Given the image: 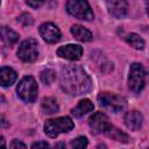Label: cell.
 <instances>
[{
    "instance_id": "cell-1",
    "label": "cell",
    "mask_w": 149,
    "mask_h": 149,
    "mask_svg": "<svg viewBox=\"0 0 149 149\" xmlns=\"http://www.w3.org/2000/svg\"><path fill=\"white\" fill-rule=\"evenodd\" d=\"M59 85L65 93L80 95L91 91L92 80L81 66L65 65L59 74Z\"/></svg>"
},
{
    "instance_id": "cell-2",
    "label": "cell",
    "mask_w": 149,
    "mask_h": 149,
    "mask_svg": "<svg viewBox=\"0 0 149 149\" xmlns=\"http://www.w3.org/2000/svg\"><path fill=\"white\" fill-rule=\"evenodd\" d=\"M73 128H74V123L69 116L49 119L44 123V133L49 137H57L61 133H69Z\"/></svg>"
},
{
    "instance_id": "cell-3",
    "label": "cell",
    "mask_w": 149,
    "mask_h": 149,
    "mask_svg": "<svg viewBox=\"0 0 149 149\" xmlns=\"http://www.w3.org/2000/svg\"><path fill=\"white\" fill-rule=\"evenodd\" d=\"M37 83L31 76L23 77L16 87L19 98L26 102H34L37 98Z\"/></svg>"
},
{
    "instance_id": "cell-4",
    "label": "cell",
    "mask_w": 149,
    "mask_h": 149,
    "mask_svg": "<svg viewBox=\"0 0 149 149\" xmlns=\"http://www.w3.org/2000/svg\"><path fill=\"white\" fill-rule=\"evenodd\" d=\"M66 10L69 14L79 20L91 21L94 19L93 10L87 0H68Z\"/></svg>"
},
{
    "instance_id": "cell-5",
    "label": "cell",
    "mask_w": 149,
    "mask_h": 149,
    "mask_svg": "<svg viewBox=\"0 0 149 149\" xmlns=\"http://www.w3.org/2000/svg\"><path fill=\"white\" fill-rule=\"evenodd\" d=\"M98 101L100 106L113 113L122 112L127 107V100L123 97L111 92H101L98 95Z\"/></svg>"
},
{
    "instance_id": "cell-6",
    "label": "cell",
    "mask_w": 149,
    "mask_h": 149,
    "mask_svg": "<svg viewBox=\"0 0 149 149\" xmlns=\"http://www.w3.org/2000/svg\"><path fill=\"white\" fill-rule=\"evenodd\" d=\"M146 85V70L142 64L133 63L129 68L128 87L134 93H140Z\"/></svg>"
},
{
    "instance_id": "cell-7",
    "label": "cell",
    "mask_w": 149,
    "mask_h": 149,
    "mask_svg": "<svg viewBox=\"0 0 149 149\" xmlns=\"http://www.w3.org/2000/svg\"><path fill=\"white\" fill-rule=\"evenodd\" d=\"M17 56L21 61L26 63H33L38 57V43L34 38L24 40L19 49H17Z\"/></svg>"
},
{
    "instance_id": "cell-8",
    "label": "cell",
    "mask_w": 149,
    "mask_h": 149,
    "mask_svg": "<svg viewBox=\"0 0 149 149\" xmlns=\"http://www.w3.org/2000/svg\"><path fill=\"white\" fill-rule=\"evenodd\" d=\"M88 126H90L91 132L93 134H101V133H105L108 129L111 123H109V120H108V118L105 113L95 112L94 114H92L90 116Z\"/></svg>"
},
{
    "instance_id": "cell-9",
    "label": "cell",
    "mask_w": 149,
    "mask_h": 149,
    "mask_svg": "<svg viewBox=\"0 0 149 149\" xmlns=\"http://www.w3.org/2000/svg\"><path fill=\"white\" fill-rule=\"evenodd\" d=\"M40 35L47 43H56L61 40V30L52 22H44L40 26Z\"/></svg>"
},
{
    "instance_id": "cell-10",
    "label": "cell",
    "mask_w": 149,
    "mask_h": 149,
    "mask_svg": "<svg viewBox=\"0 0 149 149\" xmlns=\"http://www.w3.org/2000/svg\"><path fill=\"white\" fill-rule=\"evenodd\" d=\"M108 13L116 17L122 19L128 14V3L126 0H106Z\"/></svg>"
},
{
    "instance_id": "cell-11",
    "label": "cell",
    "mask_w": 149,
    "mask_h": 149,
    "mask_svg": "<svg viewBox=\"0 0 149 149\" xmlns=\"http://www.w3.org/2000/svg\"><path fill=\"white\" fill-rule=\"evenodd\" d=\"M57 55L62 58L69 61H78L83 55V48L78 44H66L62 45L57 50Z\"/></svg>"
},
{
    "instance_id": "cell-12",
    "label": "cell",
    "mask_w": 149,
    "mask_h": 149,
    "mask_svg": "<svg viewBox=\"0 0 149 149\" xmlns=\"http://www.w3.org/2000/svg\"><path fill=\"white\" fill-rule=\"evenodd\" d=\"M143 115L139 111H130L125 115V125L132 130H137L142 127Z\"/></svg>"
},
{
    "instance_id": "cell-13",
    "label": "cell",
    "mask_w": 149,
    "mask_h": 149,
    "mask_svg": "<svg viewBox=\"0 0 149 149\" xmlns=\"http://www.w3.org/2000/svg\"><path fill=\"white\" fill-rule=\"evenodd\" d=\"M93 108H94V105L90 99H83V100H80L78 102V105L74 108L71 109V114L74 118H81L85 114L92 112Z\"/></svg>"
},
{
    "instance_id": "cell-14",
    "label": "cell",
    "mask_w": 149,
    "mask_h": 149,
    "mask_svg": "<svg viewBox=\"0 0 149 149\" xmlns=\"http://www.w3.org/2000/svg\"><path fill=\"white\" fill-rule=\"evenodd\" d=\"M16 72L9 68V66H3L0 69V85L3 87H8L13 85L16 80Z\"/></svg>"
},
{
    "instance_id": "cell-15",
    "label": "cell",
    "mask_w": 149,
    "mask_h": 149,
    "mask_svg": "<svg viewBox=\"0 0 149 149\" xmlns=\"http://www.w3.org/2000/svg\"><path fill=\"white\" fill-rule=\"evenodd\" d=\"M0 38L8 48H12L19 41V34L6 26H2L0 27Z\"/></svg>"
},
{
    "instance_id": "cell-16",
    "label": "cell",
    "mask_w": 149,
    "mask_h": 149,
    "mask_svg": "<svg viewBox=\"0 0 149 149\" xmlns=\"http://www.w3.org/2000/svg\"><path fill=\"white\" fill-rule=\"evenodd\" d=\"M71 34L73 37L80 42H90L92 40V34L90 30L84 28L80 24H73L71 27Z\"/></svg>"
},
{
    "instance_id": "cell-17",
    "label": "cell",
    "mask_w": 149,
    "mask_h": 149,
    "mask_svg": "<svg viewBox=\"0 0 149 149\" xmlns=\"http://www.w3.org/2000/svg\"><path fill=\"white\" fill-rule=\"evenodd\" d=\"M105 134H106L108 137H111L112 140H115V141H118V142L127 143V142L129 141V136H128L126 133H123L122 130L118 129L116 127H114V126H112V125L108 127V129L105 132Z\"/></svg>"
},
{
    "instance_id": "cell-18",
    "label": "cell",
    "mask_w": 149,
    "mask_h": 149,
    "mask_svg": "<svg viewBox=\"0 0 149 149\" xmlns=\"http://www.w3.org/2000/svg\"><path fill=\"white\" fill-rule=\"evenodd\" d=\"M42 111L44 114H55L58 112L59 109V106H58V102L55 98H51V97H48V98H44L42 100Z\"/></svg>"
},
{
    "instance_id": "cell-19",
    "label": "cell",
    "mask_w": 149,
    "mask_h": 149,
    "mask_svg": "<svg viewBox=\"0 0 149 149\" xmlns=\"http://www.w3.org/2000/svg\"><path fill=\"white\" fill-rule=\"evenodd\" d=\"M126 41H127L134 49L142 50V49L144 48V41L142 40V37H140V35H137V34H135V33L129 34V35L126 37Z\"/></svg>"
},
{
    "instance_id": "cell-20",
    "label": "cell",
    "mask_w": 149,
    "mask_h": 149,
    "mask_svg": "<svg viewBox=\"0 0 149 149\" xmlns=\"http://www.w3.org/2000/svg\"><path fill=\"white\" fill-rule=\"evenodd\" d=\"M55 79H56V73H55L54 70L48 69V70H44V71L41 72V80H42L43 84L50 85L51 83L55 81Z\"/></svg>"
},
{
    "instance_id": "cell-21",
    "label": "cell",
    "mask_w": 149,
    "mask_h": 149,
    "mask_svg": "<svg viewBox=\"0 0 149 149\" xmlns=\"http://www.w3.org/2000/svg\"><path fill=\"white\" fill-rule=\"evenodd\" d=\"M87 144H88V142H87V139L85 136H78L77 139L71 141L72 148H85V147H87Z\"/></svg>"
},
{
    "instance_id": "cell-22",
    "label": "cell",
    "mask_w": 149,
    "mask_h": 149,
    "mask_svg": "<svg viewBox=\"0 0 149 149\" xmlns=\"http://www.w3.org/2000/svg\"><path fill=\"white\" fill-rule=\"evenodd\" d=\"M17 21H19L22 26H30V24H33V22H34L33 16H31L30 14H28V13L21 14V15L17 17Z\"/></svg>"
},
{
    "instance_id": "cell-23",
    "label": "cell",
    "mask_w": 149,
    "mask_h": 149,
    "mask_svg": "<svg viewBox=\"0 0 149 149\" xmlns=\"http://www.w3.org/2000/svg\"><path fill=\"white\" fill-rule=\"evenodd\" d=\"M44 1H45V0H26V2H27L30 7H33V8H38V7H41V6L44 3Z\"/></svg>"
},
{
    "instance_id": "cell-24",
    "label": "cell",
    "mask_w": 149,
    "mask_h": 149,
    "mask_svg": "<svg viewBox=\"0 0 149 149\" xmlns=\"http://www.w3.org/2000/svg\"><path fill=\"white\" fill-rule=\"evenodd\" d=\"M49 147V143L48 142H44V141H40V142H35L31 144V148L35 149V148H48Z\"/></svg>"
},
{
    "instance_id": "cell-25",
    "label": "cell",
    "mask_w": 149,
    "mask_h": 149,
    "mask_svg": "<svg viewBox=\"0 0 149 149\" xmlns=\"http://www.w3.org/2000/svg\"><path fill=\"white\" fill-rule=\"evenodd\" d=\"M10 148H27V146L19 140H13V142L10 143Z\"/></svg>"
},
{
    "instance_id": "cell-26",
    "label": "cell",
    "mask_w": 149,
    "mask_h": 149,
    "mask_svg": "<svg viewBox=\"0 0 149 149\" xmlns=\"http://www.w3.org/2000/svg\"><path fill=\"white\" fill-rule=\"evenodd\" d=\"M8 126H9V123H8L7 119L2 114H0V128H7Z\"/></svg>"
},
{
    "instance_id": "cell-27",
    "label": "cell",
    "mask_w": 149,
    "mask_h": 149,
    "mask_svg": "<svg viewBox=\"0 0 149 149\" xmlns=\"http://www.w3.org/2000/svg\"><path fill=\"white\" fill-rule=\"evenodd\" d=\"M6 147V141L3 139L2 135H0V148H5Z\"/></svg>"
},
{
    "instance_id": "cell-28",
    "label": "cell",
    "mask_w": 149,
    "mask_h": 149,
    "mask_svg": "<svg viewBox=\"0 0 149 149\" xmlns=\"http://www.w3.org/2000/svg\"><path fill=\"white\" fill-rule=\"evenodd\" d=\"M1 100H3V98H2L1 95H0V101H1Z\"/></svg>"
},
{
    "instance_id": "cell-29",
    "label": "cell",
    "mask_w": 149,
    "mask_h": 149,
    "mask_svg": "<svg viewBox=\"0 0 149 149\" xmlns=\"http://www.w3.org/2000/svg\"><path fill=\"white\" fill-rule=\"evenodd\" d=\"M0 3H1V0H0Z\"/></svg>"
}]
</instances>
